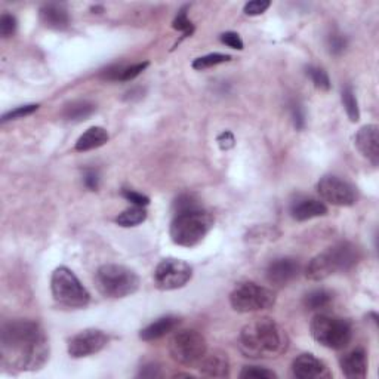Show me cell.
I'll return each mask as SVG.
<instances>
[{"mask_svg": "<svg viewBox=\"0 0 379 379\" xmlns=\"http://www.w3.org/2000/svg\"><path fill=\"white\" fill-rule=\"evenodd\" d=\"M2 363L15 371H39L49 358L48 338L39 323L11 320L0 332Z\"/></svg>", "mask_w": 379, "mask_h": 379, "instance_id": "6da1fadb", "label": "cell"}, {"mask_svg": "<svg viewBox=\"0 0 379 379\" xmlns=\"http://www.w3.org/2000/svg\"><path fill=\"white\" fill-rule=\"evenodd\" d=\"M240 350L250 358H272L286 353L289 338L286 332L270 317L248 323L240 332Z\"/></svg>", "mask_w": 379, "mask_h": 379, "instance_id": "7a4b0ae2", "label": "cell"}, {"mask_svg": "<svg viewBox=\"0 0 379 379\" xmlns=\"http://www.w3.org/2000/svg\"><path fill=\"white\" fill-rule=\"evenodd\" d=\"M358 249L350 241H339L314 257L305 268V277L320 282L338 272H348L358 263Z\"/></svg>", "mask_w": 379, "mask_h": 379, "instance_id": "3957f363", "label": "cell"}, {"mask_svg": "<svg viewBox=\"0 0 379 379\" xmlns=\"http://www.w3.org/2000/svg\"><path fill=\"white\" fill-rule=\"evenodd\" d=\"M213 227V218L202 209L175 213L170 224V239L178 246L193 248L198 245Z\"/></svg>", "mask_w": 379, "mask_h": 379, "instance_id": "277c9868", "label": "cell"}, {"mask_svg": "<svg viewBox=\"0 0 379 379\" xmlns=\"http://www.w3.org/2000/svg\"><path fill=\"white\" fill-rule=\"evenodd\" d=\"M98 291L107 298H126L138 291L140 277L133 270L119 265L105 264L98 268L95 274Z\"/></svg>", "mask_w": 379, "mask_h": 379, "instance_id": "5b68a950", "label": "cell"}, {"mask_svg": "<svg viewBox=\"0 0 379 379\" xmlns=\"http://www.w3.org/2000/svg\"><path fill=\"white\" fill-rule=\"evenodd\" d=\"M51 289L53 300L66 309H85L91 301V295L86 291V287L67 267H58L52 273Z\"/></svg>", "mask_w": 379, "mask_h": 379, "instance_id": "8992f818", "label": "cell"}, {"mask_svg": "<svg viewBox=\"0 0 379 379\" xmlns=\"http://www.w3.org/2000/svg\"><path fill=\"white\" fill-rule=\"evenodd\" d=\"M311 335L323 347L342 350L353 339V328L345 319L329 314H317L311 320Z\"/></svg>", "mask_w": 379, "mask_h": 379, "instance_id": "52a82bcc", "label": "cell"}, {"mask_svg": "<svg viewBox=\"0 0 379 379\" xmlns=\"http://www.w3.org/2000/svg\"><path fill=\"white\" fill-rule=\"evenodd\" d=\"M207 353L206 339L193 329L177 332L169 341V354L183 366H196Z\"/></svg>", "mask_w": 379, "mask_h": 379, "instance_id": "ba28073f", "label": "cell"}, {"mask_svg": "<svg viewBox=\"0 0 379 379\" xmlns=\"http://www.w3.org/2000/svg\"><path fill=\"white\" fill-rule=\"evenodd\" d=\"M276 295L270 289L254 282L240 283L230 295V304L237 313H254L272 309Z\"/></svg>", "mask_w": 379, "mask_h": 379, "instance_id": "9c48e42d", "label": "cell"}, {"mask_svg": "<svg viewBox=\"0 0 379 379\" xmlns=\"http://www.w3.org/2000/svg\"><path fill=\"white\" fill-rule=\"evenodd\" d=\"M193 277V268L185 261L166 258L155 270V285L160 291H175L184 287Z\"/></svg>", "mask_w": 379, "mask_h": 379, "instance_id": "30bf717a", "label": "cell"}, {"mask_svg": "<svg viewBox=\"0 0 379 379\" xmlns=\"http://www.w3.org/2000/svg\"><path fill=\"white\" fill-rule=\"evenodd\" d=\"M317 192L324 202L333 206H353L357 202L356 188L335 175L323 177L317 184Z\"/></svg>", "mask_w": 379, "mask_h": 379, "instance_id": "8fae6325", "label": "cell"}, {"mask_svg": "<svg viewBox=\"0 0 379 379\" xmlns=\"http://www.w3.org/2000/svg\"><path fill=\"white\" fill-rule=\"evenodd\" d=\"M108 344V337L99 329H86L77 333L68 342V354L75 358H82L99 353Z\"/></svg>", "mask_w": 379, "mask_h": 379, "instance_id": "7c38bea8", "label": "cell"}, {"mask_svg": "<svg viewBox=\"0 0 379 379\" xmlns=\"http://www.w3.org/2000/svg\"><path fill=\"white\" fill-rule=\"evenodd\" d=\"M301 265L293 258H277L267 267V280L274 286H286L300 274Z\"/></svg>", "mask_w": 379, "mask_h": 379, "instance_id": "4fadbf2b", "label": "cell"}, {"mask_svg": "<svg viewBox=\"0 0 379 379\" xmlns=\"http://www.w3.org/2000/svg\"><path fill=\"white\" fill-rule=\"evenodd\" d=\"M292 374L298 379H317L330 376L328 366L310 353H304L293 360Z\"/></svg>", "mask_w": 379, "mask_h": 379, "instance_id": "5bb4252c", "label": "cell"}, {"mask_svg": "<svg viewBox=\"0 0 379 379\" xmlns=\"http://www.w3.org/2000/svg\"><path fill=\"white\" fill-rule=\"evenodd\" d=\"M356 147L362 155L376 166L379 161V128L376 125H366L356 135Z\"/></svg>", "mask_w": 379, "mask_h": 379, "instance_id": "9a60e30c", "label": "cell"}, {"mask_svg": "<svg viewBox=\"0 0 379 379\" xmlns=\"http://www.w3.org/2000/svg\"><path fill=\"white\" fill-rule=\"evenodd\" d=\"M341 371L350 379H362L367 375V356L363 348H354L339 358Z\"/></svg>", "mask_w": 379, "mask_h": 379, "instance_id": "2e32d148", "label": "cell"}, {"mask_svg": "<svg viewBox=\"0 0 379 379\" xmlns=\"http://www.w3.org/2000/svg\"><path fill=\"white\" fill-rule=\"evenodd\" d=\"M328 213V207L317 198H296L291 205V215L296 221H309Z\"/></svg>", "mask_w": 379, "mask_h": 379, "instance_id": "e0dca14e", "label": "cell"}, {"mask_svg": "<svg viewBox=\"0 0 379 379\" xmlns=\"http://www.w3.org/2000/svg\"><path fill=\"white\" fill-rule=\"evenodd\" d=\"M198 369L205 376L225 378L230 375V360L227 354L221 353V351H212L209 354H205L198 363Z\"/></svg>", "mask_w": 379, "mask_h": 379, "instance_id": "ac0fdd59", "label": "cell"}, {"mask_svg": "<svg viewBox=\"0 0 379 379\" xmlns=\"http://www.w3.org/2000/svg\"><path fill=\"white\" fill-rule=\"evenodd\" d=\"M179 323H181V319L175 317V315H165V317H160L150 323L147 328H144L140 333V338L142 341H156L166 337L168 333L174 332Z\"/></svg>", "mask_w": 379, "mask_h": 379, "instance_id": "d6986e66", "label": "cell"}, {"mask_svg": "<svg viewBox=\"0 0 379 379\" xmlns=\"http://www.w3.org/2000/svg\"><path fill=\"white\" fill-rule=\"evenodd\" d=\"M40 20L48 29L53 30H64L70 24V16L66 8L57 3H48L42 6Z\"/></svg>", "mask_w": 379, "mask_h": 379, "instance_id": "ffe728a7", "label": "cell"}, {"mask_svg": "<svg viewBox=\"0 0 379 379\" xmlns=\"http://www.w3.org/2000/svg\"><path fill=\"white\" fill-rule=\"evenodd\" d=\"M108 132L101 126H92L89 128L76 142V151H89L98 147H103L108 141Z\"/></svg>", "mask_w": 379, "mask_h": 379, "instance_id": "44dd1931", "label": "cell"}, {"mask_svg": "<svg viewBox=\"0 0 379 379\" xmlns=\"http://www.w3.org/2000/svg\"><path fill=\"white\" fill-rule=\"evenodd\" d=\"M95 110L96 107L91 101H86V99H77V101L64 105L62 117L68 122H83L89 119V117L95 113Z\"/></svg>", "mask_w": 379, "mask_h": 379, "instance_id": "7402d4cb", "label": "cell"}, {"mask_svg": "<svg viewBox=\"0 0 379 379\" xmlns=\"http://www.w3.org/2000/svg\"><path fill=\"white\" fill-rule=\"evenodd\" d=\"M333 301V293L328 289H315L310 293H306L304 298V304L309 310H323L328 309Z\"/></svg>", "mask_w": 379, "mask_h": 379, "instance_id": "603a6c76", "label": "cell"}, {"mask_svg": "<svg viewBox=\"0 0 379 379\" xmlns=\"http://www.w3.org/2000/svg\"><path fill=\"white\" fill-rule=\"evenodd\" d=\"M146 220H147V211L141 206H132L117 216L116 222L119 224L120 227L128 228V227H137V225L142 224Z\"/></svg>", "mask_w": 379, "mask_h": 379, "instance_id": "cb8c5ba5", "label": "cell"}, {"mask_svg": "<svg viewBox=\"0 0 379 379\" xmlns=\"http://www.w3.org/2000/svg\"><path fill=\"white\" fill-rule=\"evenodd\" d=\"M342 104L347 112L348 119L351 122H358L360 120V110H358V103L356 94L351 86H345L342 89Z\"/></svg>", "mask_w": 379, "mask_h": 379, "instance_id": "d4e9b609", "label": "cell"}, {"mask_svg": "<svg viewBox=\"0 0 379 379\" xmlns=\"http://www.w3.org/2000/svg\"><path fill=\"white\" fill-rule=\"evenodd\" d=\"M230 60H231V57L230 55H225V53H218V52L207 53V55L200 57V58H197V60L193 61V68L202 71V70H206V68H211V67H215V66H218V64H222V62H227Z\"/></svg>", "mask_w": 379, "mask_h": 379, "instance_id": "484cf974", "label": "cell"}, {"mask_svg": "<svg viewBox=\"0 0 379 379\" xmlns=\"http://www.w3.org/2000/svg\"><path fill=\"white\" fill-rule=\"evenodd\" d=\"M306 75L310 76L314 86L317 89H320V91H329V89H330L329 76L323 68L310 66V67H306Z\"/></svg>", "mask_w": 379, "mask_h": 379, "instance_id": "4316f807", "label": "cell"}, {"mask_svg": "<svg viewBox=\"0 0 379 379\" xmlns=\"http://www.w3.org/2000/svg\"><path fill=\"white\" fill-rule=\"evenodd\" d=\"M174 209H175V213L196 211V209H202V205L193 194H181L175 200Z\"/></svg>", "mask_w": 379, "mask_h": 379, "instance_id": "83f0119b", "label": "cell"}, {"mask_svg": "<svg viewBox=\"0 0 379 379\" xmlns=\"http://www.w3.org/2000/svg\"><path fill=\"white\" fill-rule=\"evenodd\" d=\"M172 27H174L175 30L181 31V33L184 34L183 38H188V36H192V34H193V31H194V25H193L192 21L188 20V16H187V6L183 8L181 11L178 12L177 18L174 20Z\"/></svg>", "mask_w": 379, "mask_h": 379, "instance_id": "f1b7e54d", "label": "cell"}, {"mask_svg": "<svg viewBox=\"0 0 379 379\" xmlns=\"http://www.w3.org/2000/svg\"><path fill=\"white\" fill-rule=\"evenodd\" d=\"M39 108V104H29V105H21V107H16L14 108V110L8 112L2 116V122H8V120H16V119H23V117L25 116H30L33 114L34 112H38Z\"/></svg>", "mask_w": 379, "mask_h": 379, "instance_id": "f546056e", "label": "cell"}, {"mask_svg": "<svg viewBox=\"0 0 379 379\" xmlns=\"http://www.w3.org/2000/svg\"><path fill=\"white\" fill-rule=\"evenodd\" d=\"M347 48V39L345 36L339 33H330L328 36V49L332 55H341Z\"/></svg>", "mask_w": 379, "mask_h": 379, "instance_id": "4dcf8cb0", "label": "cell"}, {"mask_svg": "<svg viewBox=\"0 0 379 379\" xmlns=\"http://www.w3.org/2000/svg\"><path fill=\"white\" fill-rule=\"evenodd\" d=\"M240 378L249 379V378H261V379H273L277 378V375L273 371H268L265 367H258V366H246L240 372Z\"/></svg>", "mask_w": 379, "mask_h": 379, "instance_id": "1f68e13d", "label": "cell"}, {"mask_svg": "<svg viewBox=\"0 0 379 379\" xmlns=\"http://www.w3.org/2000/svg\"><path fill=\"white\" fill-rule=\"evenodd\" d=\"M16 30V20L15 16L11 14H3L0 16V34L3 36V38H11V36L15 33Z\"/></svg>", "mask_w": 379, "mask_h": 379, "instance_id": "d6a6232c", "label": "cell"}, {"mask_svg": "<svg viewBox=\"0 0 379 379\" xmlns=\"http://www.w3.org/2000/svg\"><path fill=\"white\" fill-rule=\"evenodd\" d=\"M270 5H272L270 0H254V2H249L245 5V14L250 16L261 15L267 11Z\"/></svg>", "mask_w": 379, "mask_h": 379, "instance_id": "836d02e7", "label": "cell"}, {"mask_svg": "<svg viewBox=\"0 0 379 379\" xmlns=\"http://www.w3.org/2000/svg\"><path fill=\"white\" fill-rule=\"evenodd\" d=\"M147 67H148V62H138V64L125 67L122 77H120V82H129V80H133L135 77L140 76Z\"/></svg>", "mask_w": 379, "mask_h": 379, "instance_id": "e575fe53", "label": "cell"}, {"mask_svg": "<svg viewBox=\"0 0 379 379\" xmlns=\"http://www.w3.org/2000/svg\"><path fill=\"white\" fill-rule=\"evenodd\" d=\"M291 113H292V120L295 128L298 131H302L305 128V110L300 103H292L291 104Z\"/></svg>", "mask_w": 379, "mask_h": 379, "instance_id": "d590c367", "label": "cell"}, {"mask_svg": "<svg viewBox=\"0 0 379 379\" xmlns=\"http://www.w3.org/2000/svg\"><path fill=\"white\" fill-rule=\"evenodd\" d=\"M122 196L126 198V200H129L131 203H133V206L146 207L150 203V198L147 196L133 192V190H123Z\"/></svg>", "mask_w": 379, "mask_h": 379, "instance_id": "8d00e7d4", "label": "cell"}, {"mask_svg": "<svg viewBox=\"0 0 379 379\" xmlns=\"http://www.w3.org/2000/svg\"><path fill=\"white\" fill-rule=\"evenodd\" d=\"M83 183H85V187L88 190H91V192H96L98 187H99V174L98 170L95 169H85L83 172Z\"/></svg>", "mask_w": 379, "mask_h": 379, "instance_id": "74e56055", "label": "cell"}, {"mask_svg": "<svg viewBox=\"0 0 379 379\" xmlns=\"http://www.w3.org/2000/svg\"><path fill=\"white\" fill-rule=\"evenodd\" d=\"M221 42L224 44H227L228 48L241 51L243 49V40L240 39V36L234 31H227L221 36Z\"/></svg>", "mask_w": 379, "mask_h": 379, "instance_id": "f35d334b", "label": "cell"}, {"mask_svg": "<svg viewBox=\"0 0 379 379\" xmlns=\"http://www.w3.org/2000/svg\"><path fill=\"white\" fill-rule=\"evenodd\" d=\"M216 142H218L221 150H230L234 147V135L228 131H225L220 135L218 138H216Z\"/></svg>", "mask_w": 379, "mask_h": 379, "instance_id": "ab89813d", "label": "cell"}, {"mask_svg": "<svg viewBox=\"0 0 379 379\" xmlns=\"http://www.w3.org/2000/svg\"><path fill=\"white\" fill-rule=\"evenodd\" d=\"M138 376L140 378H159V376H161L160 367L155 363L146 365L144 367H141V372L138 374Z\"/></svg>", "mask_w": 379, "mask_h": 379, "instance_id": "60d3db41", "label": "cell"}]
</instances>
